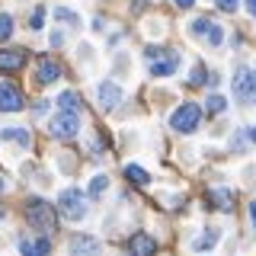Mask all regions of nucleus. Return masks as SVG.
I'll list each match as a JSON object with an SVG mask.
<instances>
[{
    "mask_svg": "<svg viewBox=\"0 0 256 256\" xmlns=\"http://www.w3.org/2000/svg\"><path fill=\"white\" fill-rule=\"evenodd\" d=\"M250 221H253V228H256V202H250Z\"/></svg>",
    "mask_w": 256,
    "mask_h": 256,
    "instance_id": "nucleus-29",
    "label": "nucleus"
},
{
    "mask_svg": "<svg viewBox=\"0 0 256 256\" xmlns=\"http://www.w3.org/2000/svg\"><path fill=\"white\" fill-rule=\"evenodd\" d=\"M234 100L240 106H253L256 102V70L253 68L234 70Z\"/></svg>",
    "mask_w": 256,
    "mask_h": 256,
    "instance_id": "nucleus-4",
    "label": "nucleus"
},
{
    "mask_svg": "<svg viewBox=\"0 0 256 256\" xmlns=\"http://www.w3.org/2000/svg\"><path fill=\"white\" fill-rule=\"evenodd\" d=\"M208 205H214L218 212H230V208H234V192L224 189V186L208 189Z\"/></svg>",
    "mask_w": 256,
    "mask_h": 256,
    "instance_id": "nucleus-14",
    "label": "nucleus"
},
{
    "mask_svg": "<svg viewBox=\"0 0 256 256\" xmlns=\"http://www.w3.org/2000/svg\"><path fill=\"white\" fill-rule=\"evenodd\" d=\"M214 6H218V10H224V13H234L237 6H240V0H214Z\"/></svg>",
    "mask_w": 256,
    "mask_h": 256,
    "instance_id": "nucleus-24",
    "label": "nucleus"
},
{
    "mask_svg": "<svg viewBox=\"0 0 256 256\" xmlns=\"http://www.w3.org/2000/svg\"><path fill=\"white\" fill-rule=\"evenodd\" d=\"M128 253L132 256H154L157 253V240L150 234H134L128 240Z\"/></svg>",
    "mask_w": 256,
    "mask_h": 256,
    "instance_id": "nucleus-11",
    "label": "nucleus"
},
{
    "mask_svg": "<svg viewBox=\"0 0 256 256\" xmlns=\"http://www.w3.org/2000/svg\"><path fill=\"white\" fill-rule=\"evenodd\" d=\"M250 141H256V125H253V128H250Z\"/></svg>",
    "mask_w": 256,
    "mask_h": 256,
    "instance_id": "nucleus-31",
    "label": "nucleus"
},
{
    "mask_svg": "<svg viewBox=\"0 0 256 256\" xmlns=\"http://www.w3.org/2000/svg\"><path fill=\"white\" fill-rule=\"evenodd\" d=\"M58 212L68 221H80L86 218V196L80 189H61L58 192Z\"/></svg>",
    "mask_w": 256,
    "mask_h": 256,
    "instance_id": "nucleus-2",
    "label": "nucleus"
},
{
    "mask_svg": "<svg viewBox=\"0 0 256 256\" xmlns=\"http://www.w3.org/2000/svg\"><path fill=\"white\" fill-rule=\"evenodd\" d=\"M26 221L42 237H54V234H58V212H54V205H48L45 198H29V202H26Z\"/></svg>",
    "mask_w": 256,
    "mask_h": 256,
    "instance_id": "nucleus-1",
    "label": "nucleus"
},
{
    "mask_svg": "<svg viewBox=\"0 0 256 256\" xmlns=\"http://www.w3.org/2000/svg\"><path fill=\"white\" fill-rule=\"evenodd\" d=\"M61 77V64L54 61V58H42L38 61V70H36V80L42 86H48V84H54V80Z\"/></svg>",
    "mask_w": 256,
    "mask_h": 256,
    "instance_id": "nucleus-13",
    "label": "nucleus"
},
{
    "mask_svg": "<svg viewBox=\"0 0 256 256\" xmlns=\"http://www.w3.org/2000/svg\"><path fill=\"white\" fill-rule=\"evenodd\" d=\"M10 36H13V16L10 13H0V42H6Z\"/></svg>",
    "mask_w": 256,
    "mask_h": 256,
    "instance_id": "nucleus-21",
    "label": "nucleus"
},
{
    "mask_svg": "<svg viewBox=\"0 0 256 256\" xmlns=\"http://www.w3.org/2000/svg\"><path fill=\"white\" fill-rule=\"evenodd\" d=\"M54 16L64 22H70V26H80V16L77 13H70V10H64V6H54Z\"/></svg>",
    "mask_w": 256,
    "mask_h": 256,
    "instance_id": "nucleus-23",
    "label": "nucleus"
},
{
    "mask_svg": "<svg viewBox=\"0 0 256 256\" xmlns=\"http://www.w3.org/2000/svg\"><path fill=\"white\" fill-rule=\"evenodd\" d=\"M4 214H6V212H4V208H0V218H4Z\"/></svg>",
    "mask_w": 256,
    "mask_h": 256,
    "instance_id": "nucleus-32",
    "label": "nucleus"
},
{
    "mask_svg": "<svg viewBox=\"0 0 256 256\" xmlns=\"http://www.w3.org/2000/svg\"><path fill=\"white\" fill-rule=\"evenodd\" d=\"M106 186H109V180H106V176H93V182H90V198H102Z\"/></svg>",
    "mask_w": 256,
    "mask_h": 256,
    "instance_id": "nucleus-20",
    "label": "nucleus"
},
{
    "mask_svg": "<svg viewBox=\"0 0 256 256\" xmlns=\"http://www.w3.org/2000/svg\"><path fill=\"white\" fill-rule=\"evenodd\" d=\"M189 29H192V36L208 38V45H221V42H224V29H221L214 20H208V16H198V20H192Z\"/></svg>",
    "mask_w": 256,
    "mask_h": 256,
    "instance_id": "nucleus-7",
    "label": "nucleus"
},
{
    "mask_svg": "<svg viewBox=\"0 0 256 256\" xmlns=\"http://www.w3.org/2000/svg\"><path fill=\"white\" fill-rule=\"evenodd\" d=\"M144 54H148V70L154 77H170V74H176V68H180V58H176L173 52H166V48L150 45Z\"/></svg>",
    "mask_w": 256,
    "mask_h": 256,
    "instance_id": "nucleus-3",
    "label": "nucleus"
},
{
    "mask_svg": "<svg viewBox=\"0 0 256 256\" xmlns=\"http://www.w3.org/2000/svg\"><path fill=\"white\" fill-rule=\"evenodd\" d=\"M80 122H84V116L80 112H64V109H58L54 112V118L48 122V128H52V134L54 138H77L80 134Z\"/></svg>",
    "mask_w": 256,
    "mask_h": 256,
    "instance_id": "nucleus-6",
    "label": "nucleus"
},
{
    "mask_svg": "<svg viewBox=\"0 0 256 256\" xmlns=\"http://www.w3.org/2000/svg\"><path fill=\"white\" fill-rule=\"evenodd\" d=\"M22 106H26V100H22L20 86L16 84H0V112H22Z\"/></svg>",
    "mask_w": 256,
    "mask_h": 256,
    "instance_id": "nucleus-8",
    "label": "nucleus"
},
{
    "mask_svg": "<svg viewBox=\"0 0 256 256\" xmlns=\"http://www.w3.org/2000/svg\"><path fill=\"white\" fill-rule=\"evenodd\" d=\"M45 26V6H36V13H32V29H42Z\"/></svg>",
    "mask_w": 256,
    "mask_h": 256,
    "instance_id": "nucleus-25",
    "label": "nucleus"
},
{
    "mask_svg": "<svg viewBox=\"0 0 256 256\" xmlns=\"http://www.w3.org/2000/svg\"><path fill=\"white\" fill-rule=\"evenodd\" d=\"M58 109H64V112H80V109H84V102H80V96L74 90H64L58 96Z\"/></svg>",
    "mask_w": 256,
    "mask_h": 256,
    "instance_id": "nucleus-16",
    "label": "nucleus"
},
{
    "mask_svg": "<svg viewBox=\"0 0 256 256\" xmlns=\"http://www.w3.org/2000/svg\"><path fill=\"white\" fill-rule=\"evenodd\" d=\"M20 253L22 256H48V253H52V240H48V237H22L20 240Z\"/></svg>",
    "mask_w": 256,
    "mask_h": 256,
    "instance_id": "nucleus-12",
    "label": "nucleus"
},
{
    "mask_svg": "<svg viewBox=\"0 0 256 256\" xmlns=\"http://www.w3.org/2000/svg\"><path fill=\"white\" fill-rule=\"evenodd\" d=\"M100 253H102V244L93 234L70 237V256H100Z\"/></svg>",
    "mask_w": 256,
    "mask_h": 256,
    "instance_id": "nucleus-9",
    "label": "nucleus"
},
{
    "mask_svg": "<svg viewBox=\"0 0 256 256\" xmlns=\"http://www.w3.org/2000/svg\"><path fill=\"white\" fill-rule=\"evenodd\" d=\"M96 100H100L102 109H116L118 102H122V86L112 84V80H102V84L96 86Z\"/></svg>",
    "mask_w": 256,
    "mask_h": 256,
    "instance_id": "nucleus-10",
    "label": "nucleus"
},
{
    "mask_svg": "<svg viewBox=\"0 0 256 256\" xmlns=\"http://www.w3.org/2000/svg\"><path fill=\"white\" fill-rule=\"evenodd\" d=\"M246 13H250L253 20H256V0H246Z\"/></svg>",
    "mask_w": 256,
    "mask_h": 256,
    "instance_id": "nucleus-27",
    "label": "nucleus"
},
{
    "mask_svg": "<svg viewBox=\"0 0 256 256\" xmlns=\"http://www.w3.org/2000/svg\"><path fill=\"white\" fill-rule=\"evenodd\" d=\"M173 4H176V6H182V10H189V6L196 4V0H173Z\"/></svg>",
    "mask_w": 256,
    "mask_h": 256,
    "instance_id": "nucleus-28",
    "label": "nucleus"
},
{
    "mask_svg": "<svg viewBox=\"0 0 256 256\" xmlns=\"http://www.w3.org/2000/svg\"><path fill=\"white\" fill-rule=\"evenodd\" d=\"M125 176H128L132 182H138V186H148V182H150V173L141 170L138 164H128V166H125Z\"/></svg>",
    "mask_w": 256,
    "mask_h": 256,
    "instance_id": "nucleus-18",
    "label": "nucleus"
},
{
    "mask_svg": "<svg viewBox=\"0 0 256 256\" xmlns=\"http://www.w3.org/2000/svg\"><path fill=\"white\" fill-rule=\"evenodd\" d=\"M22 64H26V54L22 52H0V70H4V74H13Z\"/></svg>",
    "mask_w": 256,
    "mask_h": 256,
    "instance_id": "nucleus-15",
    "label": "nucleus"
},
{
    "mask_svg": "<svg viewBox=\"0 0 256 256\" xmlns=\"http://www.w3.org/2000/svg\"><path fill=\"white\" fill-rule=\"evenodd\" d=\"M214 244H218V230H208V234H202L196 240V250H212Z\"/></svg>",
    "mask_w": 256,
    "mask_h": 256,
    "instance_id": "nucleus-22",
    "label": "nucleus"
},
{
    "mask_svg": "<svg viewBox=\"0 0 256 256\" xmlns=\"http://www.w3.org/2000/svg\"><path fill=\"white\" fill-rule=\"evenodd\" d=\"M202 84H205V70L196 68V70H192V86H202Z\"/></svg>",
    "mask_w": 256,
    "mask_h": 256,
    "instance_id": "nucleus-26",
    "label": "nucleus"
},
{
    "mask_svg": "<svg viewBox=\"0 0 256 256\" xmlns=\"http://www.w3.org/2000/svg\"><path fill=\"white\" fill-rule=\"evenodd\" d=\"M198 122H202V109H198L196 102H182V106L173 109V116H170V128H173V132H180V134L196 132Z\"/></svg>",
    "mask_w": 256,
    "mask_h": 256,
    "instance_id": "nucleus-5",
    "label": "nucleus"
},
{
    "mask_svg": "<svg viewBox=\"0 0 256 256\" xmlns=\"http://www.w3.org/2000/svg\"><path fill=\"white\" fill-rule=\"evenodd\" d=\"M205 109L212 112V116H221V112L228 109V100H224V96H218V93H212V96L205 100Z\"/></svg>",
    "mask_w": 256,
    "mask_h": 256,
    "instance_id": "nucleus-19",
    "label": "nucleus"
},
{
    "mask_svg": "<svg viewBox=\"0 0 256 256\" xmlns=\"http://www.w3.org/2000/svg\"><path fill=\"white\" fill-rule=\"evenodd\" d=\"M6 189V180H4V173H0V192H4Z\"/></svg>",
    "mask_w": 256,
    "mask_h": 256,
    "instance_id": "nucleus-30",
    "label": "nucleus"
},
{
    "mask_svg": "<svg viewBox=\"0 0 256 256\" xmlns=\"http://www.w3.org/2000/svg\"><path fill=\"white\" fill-rule=\"evenodd\" d=\"M0 141H16L20 148H29V132L26 128H4V132H0Z\"/></svg>",
    "mask_w": 256,
    "mask_h": 256,
    "instance_id": "nucleus-17",
    "label": "nucleus"
}]
</instances>
